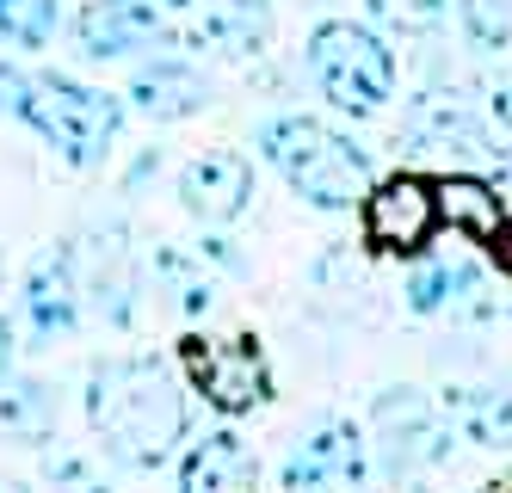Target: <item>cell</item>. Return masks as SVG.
Returning a JSON list of instances; mask_svg holds the SVG:
<instances>
[{
    "label": "cell",
    "mask_w": 512,
    "mask_h": 493,
    "mask_svg": "<svg viewBox=\"0 0 512 493\" xmlns=\"http://www.w3.org/2000/svg\"><path fill=\"white\" fill-rule=\"evenodd\" d=\"M149 7H155V13L167 19V31H173V25H192V19L210 7V0H149Z\"/></svg>",
    "instance_id": "484cf974"
},
{
    "label": "cell",
    "mask_w": 512,
    "mask_h": 493,
    "mask_svg": "<svg viewBox=\"0 0 512 493\" xmlns=\"http://www.w3.org/2000/svg\"><path fill=\"white\" fill-rule=\"evenodd\" d=\"M253 148H260V161L297 192L309 210H358L364 192L377 185V161L371 148L358 136L334 130L327 118H309V111H278L253 130Z\"/></svg>",
    "instance_id": "3957f363"
},
{
    "label": "cell",
    "mask_w": 512,
    "mask_h": 493,
    "mask_svg": "<svg viewBox=\"0 0 512 493\" xmlns=\"http://www.w3.org/2000/svg\"><path fill=\"white\" fill-rule=\"evenodd\" d=\"M19 315L38 346H56L81 327V265L75 247H44L19 278Z\"/></svg>",
    "instance_id": "8fae6325"
},
{
    "label": "cell",
    "mask_w": 512,
    "mask_h": 493,
    "mask_svg": "<svg viewBox=\"0 0 512 493\" xmlns=\"http://www.w3.org/2000/svg\"><path fill=\"white\" fill-rule=\"evenodd\" d=\"M167 37V19L149 0H87L75 13V44L87 62H130L136 50H149Z\"/></svg>",
    "instance_id": "4fadbf2b"
},
{
    "label": "cell",
    "mask_w": 512,
    "mask_h": 493,
    "mask_svg": "<svg viewBox=\"0 0 512 493\" xmlns=\"http://www.w3.org/2000/svg\"><path fill=\"white\" fill-rule=\"evenodd\" d=\"M13 352H19V346H13V321H7V315H0V376H7V370H13Z\"/></svg>",
    "instance_id": "f546056e"
},
{
    "label": "cell",
    "mask_w": 512,
    "mask_h": 493,
    "mask_svg": "<svg viewBox=\"0 0 512 493\" xmlns=\"http://www.w3.org/2000/svg\"><path fill=\"white\" fill-rule=\"evenodd\" d=\"M62 420V401L44 376H0V444H25V450H44L56 438Z\"/></svg>",
    "instance_id": "d6986e66"
},
{
    "label": "cell",
    "mask_w": 512,
    "mask_h": 493,
    "mask_svg": "<svg viewBox=\"0 0 512 493\" xmlns=\"http://www.w3.org/2000/svg\"><path fill=\"white\" fill-rule=\"evenodd\" d=\"M253 204V161L241 148H204L198 161L179 167V210L204 229H229Z\"/></svg>",
    "instance_id": "7c38bea8"
},
{
    "label": "cell",
    "mask_w": 512,
    "mask_h": 493,
    "mask_svg": "<svg viewBox=\"0 0 512 493\" xmlns=\"http://www.w3.org/2000/svg\"><path fill=\"white\" fill-rule=\"evenodd\" d=\"M377 463H371V438L352 420H321L315 432H303L284 450V493H358L371 487Z\"/></svg>",
    "instance_id": "9c48e42d"
},
{
    "label": "cell",
    "mask_w": 512,
    "mask_h": 493,
    "mask_svg": "<svg viewBox=\"0 0 512 493\" xmlns=\"http://www.w3.org/2000/svg\"><path fill=\"white\" fill-rule=\"evenodd\" d=\"M364 438H371L377 475H389V481L432 475V469H445V463L457 457L451 420H445V413H438V401L420 395V389H383V395L371 401V426H364Z\"/></svg>",
    "instance_id": "5b68a950"
},
{
    "label": "cell",
    "mask_w": 512,
    "mask_h": 493,
    "mask_svg": "<svg viewBox=\"0 0 512 493\" xmlns=\"http://www.w3.org/2000/svg\"><path fill=\"white\" fill-rule=\"evenodd\" d=\"M87 426L105 444V457L118 469H167L192 432V407H186V383L173 376V364L149 358V352H118L99 358L87 370Z\"/></svg>",
    "instance_id": "6da1fadb"
},
{
    "label": "cell",
    "mask_w": 512,
    "mask_h": 493,
    "mask_svg": "<svg viewBox=\"0 0 512 493\" xmlns=\"http://www.w3.org/2000/svg\"><path fill=\"white\" fill-rule=\"evenodd\" d=\"M179 364H186L192 395H204V407H216L223 420H241V413L272 401V358L253 333H229V339H179Z\"/></svg>",
    "instance_id": "52a82bcc"
},
{
    "label": "cell",
    "mask_w": 512,
    "mask_h": 493,
    "mask_svg": "<svg viewBox=\"0 0 512 493\" xmlns=\"http://www.w3.org/2000/svg\"><path fill=\"white\" fill-rule=\"evenodd\" d=\"M303 68L340 118H377L401 87V62L389 50V37L358 19H321L303 44Z\"/></svg>",
    "instance_id": "277c9868"
},
{
    "label": "cell",
    "mask_w": 512,
    "mask_h": 493,
    "mask_svg": "<svg viewBox=\"0 0 512 493\" xmlns=\"http://www.w3.org/2000/svg\"><path fill=\"white\" fill-rule=\"evenodd\" d=\"M364 13H371V25H383L395 37H432L451 19V0H364Z\"/></svg>",
    "instance_id": "603a6c76"
},
{
    "label": "cell",
    "mask_w": 512,
    "mask_h": 493,
    "mask_svg": "<svg viewBox=\"0 0 512 493\" xmlns=\"http://www.w3.org/2000/svg\"><path fill=\"white\" fill-rule=\"evenodd\" d=\"M432 204H438V222L445 229H457V235H469V241H494L500 229H506V198H500V185H488L482 173H463V167H451V173H438L432 179Z\"/></svg>",
    "instance_id": "ac0fdd59"
},
{
    "label": "cell",
    "mask_w": 512,
    "mask_h": 493,
    "mask_svg": "<svg viewBox=\"0 0 512 493\" xmlns=\"http://www.w3.org/2000/svg\"><path fill=\"white\" fill-rule=\"evenodd\" d=\"M488 111H494L500 130H512V74H500V81L488 87Z\"/></svg>",
    "instance_id": "4316f807"
},
{
    "label": "cell",
    "mask_w": 512,
    "mask_h": 493,
    "mask_svg": "<svg viewBox=\"0 0 512 493\" xmlns=\"http://www.w3.org/2000/svg\"><path fill=\"white\" fill-rule=\"evenodd\" d=\"M62 31V0H0V44L50 50Z\"/></svg>",
    "instance_id": "44dd1931"
},
{
    "label": "cell",
    "mask_w": 512,
    "mask_h": 493,
    "mask_svg": "<svg viewBox=\"0 0 512 493\" xmlns=\"http://www.w3.org/2000/svg\"><path fill=\"white\" fill-rule=\"evenodd\" d=\"M155 173H161V148H149V155H136V167L124 173V185L136 192V185H142V179H155Z\"/></svg>",
    "instance_id": "83f0119b"
},
{
    "label": "cell",
    "mask_w": 512,
    "mask_h": 493,
    "mask_svg": "<svg viewBox=\"0 0 512 493\" xmlns=\"http://www.w3.org/2000/svg\"><path fill=\"white\" fill-rule=\"evenodd\" d=\"M457 19H463V37L482 56L512 44V0H457Z\"/></svg>",
    "instance_id": "cb8c5ba5"
},
{
    "label": "cell",
    "mask_w": 512,
    "mask_h": 493,
    "mask_svg": "<svg viewBox=\"0 0 512 493\" xmlns=\"http://www.w3.org/2000/svg\"><path fill=\"white\" fill-rule=\"evenodd\" d=\"M253 481H260V463L235 426L192 438L179 457V493H253Z\"/></svg>",
    "instance_id": "2e32d148"
},
{
    "label": "cell",
    "mask_w": 512,
    "mask_h": 493,
    "mask_svg": "<svg viewBox=\"0 0 512 493\" xmlns=\"http://www.w3.org/2000/svg\"><path fill=\"white\" fill-rule=\"evenodd\" d=\"M44 487L50 493H112V475H105L99 457H87V450L56 444V450H44Z\"/></svg>",
    "instance_id": "7402d4cb"
},
{
    "label": "cell",
    "mask_w": 512,
    "mask_h": 493,
    "mask_svg": "<svg viewBox=\"0 0 512 493\" xmlns=\"http://www.w3.org/2000/svg\"><path fill=\"white\" fill-rule=\"evenodd\" d=\"M395 148L408 155H426V161H445V167H512V155L494 142V130L463 105L457 87H426L420 99H408L395 124Z\"/></svg>",
    "instance_id": "8992f818"
},
{
    "label": "cell",
    "mask_w": 512,
    "mask_h": 493,
    "mask_svg": "<svg viewBox=\"0 0 512 493\" xmlns=\"http://www.w3.org/2000/svg\"><path fill=\"white\" fill-rule=\"evenodd\" d=\"M142 284H149L179 321H210L216 315V278H210V265L192 247L161 241L149 259H142Z\"/></svg>",
    "instance_id": "e0dca14e"
},
{
    "label": "cell",
    "mask_w": 512,
    "mask_h": 493,
    "mask_svg": "<svg viewBox=\"0 0 512 493\" xmlns=\"http://www.w3.org/2000/svg\"><path fill=\"white\" fill-rule=\"evenodd\" d=\"M0 493H25V487H19V481H0Z\"/></svg>",
    "instance_id": "4dcf8cb0"
},
{
    "label": "cell",
    "mask_w": 512,
    "mask_h": 493,
    "mask_svg": "<svg viewBox=\"0 0 512 493\" xmlns=\"http://www.w3.org/2000/svg\"><path fill=\"white\" fill-rule=\"evenodd\" d=\"M149 124H186L198 111H210V74L186 56H155V62H136L130 74V93H124Z\"/></svg>",
    "instance_id": "5bb4252c"
},
{
    "label": "cell",
    "mask_w": 512,
    "mask_h": 493,
    "mask_svg": "<svg viewBox=\"0 0 512 493\" xmlns=\"http://www.w3.org/2000/svg\"><path fill=\"white\" fill-rule=\"evenodd\" d=\"M438 413L451 420V432L463 444L482 450H512V389L482 383V389H445L438 395Z\"/></svg>",
    "instance_id": "ffe728a7"
},
{
    "label": "cell",
    "mask_w": 512,
    "mask_h": 493,
    "mask_svg": "<svg viewBox=\"0 0 512 493\" xmlns=\"http://www.w3.org/2000/svg\"><path fill=\"white\" fill-rule=\"evenodd\" d=\"M506 315H512V309H506Z\"/></svg>",
    "instance_id": "1f68e13d"
},
{
    "label": "cell",
    "mask_w": 512,
    "mask_h": 493,
    "mask_svg": "<svg viewBox=\"0 0 512 493\" xmlns=\"http://www.w3.org/2000/svg\"><path fill=\"white\" fill-rule=\"evenodd\" d=\"M198 259L210 265V272H223V278H241V272H247V259L235 253V241H229V235H216V229L198 241Z\"/></svg>",
    "instance_id": "d4e9b609"
},
{
    "label": "cell",
    "mask_w": 512,
    "mask_h": 493,
    "mask_svg": "<svg viewBox=\"0 0 512 493\" xmlns=\"http://www.w3.org/2000/svg\"><path fill=\"white\" fill-rule=\"evenodd\" d=\"M272 31H278L272 0H210L186 25V44L223 56V62H253V56L272 50Z\"/></svg>",
    "instance_id": "9a60e30c"
},
{
    "label": "cell",
    "mask_w": 512,
    "mask_h": 493,
    "mask_svg": "<svg viewBox=\"0 0 512 493\" xmlns=\"http://www.w3.org/2000/svg\"><path fill=\"white\" fill-rule=\"evenodd\" d=\"M0 111L19 118L44 148H56L75 173H93L112 161L130 105L105 87L75 81V74H50V68L31 74L19 62H0Z\"/></svg>",
    "instance_id": "7a4b0ae2"
},
{
    "label": "cell",
    "mask_w": 512,
    "mask_h": 493,
    "mask_svg": "<svg viewBox=\"0 0 512 493\" xmlns=\"http://www.w3.org/2000/svg\"><path fill=\"white\" fill-rule=\"evenodd\" d=\"M364 216V247H377L389 259H420L438 235V204H432V179L420 173H389L377 179L358 204Z\"/></svg>",
    "instance_id": "30bf717a"
},
{
    "label": "cell",
    "mask_w": 512,
    "mask_h": 493,
    "mask_svg": "<svg viewBox=\"0 0 512 493\" xmlns=\"http://www.w3.org/2000/svg\"><path fill=\"white\" fill-rule=\"evenodd\" d=\"M75 265H81V302H93V315L112 333H130L142 315V290H149L142 284V253L130 241V222H118V216L93 222Z\"/></svg>",
    "instance_id": "ba28073f"
},
{
    "label": "cell",
    "mask_w": 512,
    "mask_h": 493,
    "mask_svg": "<svg viewBox=\"0 0 512 493\" xmlns=\"http://www.w3.org/2000/svg\"><path fill=\"white\" fill-rule=\"evenodd\" d=\"M488 253H494V265H500V272L512 278V222H506V229H500V235L488 241Z\"/></svg>",
    "instance_id": "f1b7e54d"
}]
</instances>
